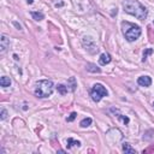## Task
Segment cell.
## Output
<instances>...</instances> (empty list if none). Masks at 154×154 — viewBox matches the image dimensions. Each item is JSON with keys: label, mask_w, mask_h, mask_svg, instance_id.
<instances>
[{"label": "cell", "mask_w": 154, "mask_h": 154, "mask_svg": "<svg viewBox=\"0 0 154 154\" xmlns=\"http://www.w3.org/2000/svg\"><path fill=\"white\" fill-rule=\"evenodd\" d=\"M57 90H58L61 95H64L67 93V87H65V85H63V84H59L58 87H57Z\"/></svg>", "instance_id": "obj_12"}, {"label": "cell", "mask_w": 154, "mask_h": 154, "mask_svg": "<svg viewBox=\"0 0 154 154\" xmlns=\"http://www.w3.org/2000/svg\"><path fill=\"white\" fill-rule=\"evenodd\" d=\"M31 16H33V18L36 19V21H41V19L45 18L43 13H41V12H31Z\"/></svg>", "instance_id": "obj_11"}, {"label": "cell", "mask_w": 154, "mask_h": 154, "mask_svg": "<svg viewBox=\"0 0 154 154\" xmlns=\"http://www.w3.org/2000/svg\"><path fill=\"white\" fill-rule=\"evenodd\" d=\"M123 152L128 153V154H134L135 153V149H134V148H131V146L129 143H124L123 145Z\"/></svg>", "instance_id": "obj_10"}, {"label": "cell", "mask_w": 154, "mask_h": 154, "mask_svg": "<svg viewBox=\"0 0 154 154\" xmlns=\"http://www.w3.org/2000/svg\"><path fill=\"white\" fill-rule=\"evenodd\" d=\"M137 83L140 85H142V87H149V85L152 84V79H151L149 76H141L137 79Z\"/></svg>", "instance_id": "obj_5"}, {"label": "cell", "mask_w": 154, "mask_h": 154, "mask_svg": "<svg viewBox=\"0 0 154 154\" xmlns=\"http://www.w3.org/2000/svg\"><path fill=\"white\" fill-rule=\"evenodd\" d=\"M53 93V82L49 79H42L35 84V94L39 98H48Z\"/></svg>", "instance_id": "obj_3"}, {"label": "cell", "mask_w": 154, "mask_h": 154, "mask_svg": "<svg viewBox=\"0 0 154 154\" xmlns=\"http://www.w3.org/2000/svg\"><path fill=\"white\" fill-rule=\"evenodd\" d=\"M90 94H92V99H93L95 102H99L102 98H104V96L107 95V90H106V88H105L102 84L96 83V84L93 85Z\"/></svg>", "instance_id": "obj_4"}, {"label": "cell", "mask_w": 154, "mask_h": 154, "mask_svg": "<svg viewBox=\"0 0 154 154\" xmlns=\"http://www.w3.org/2000/svg\"><path fill=\"white\" fill-rule=\"evenodd\" d=\"M76 116H77V113H75V112H72V113H71V115H70V117H69V118H67V119H66V121H67V122H72V121H73V119H75V118H76Z\"/></svg>", "instance_id": "obj_15"}, {"label": "cell", "mask_w": 154, "mask_h": 154, "mask_svg": "<svg viewBox=\"0 0 154 154\" xmlns=\"http://www.w3.org/2000/svg\"><path fill=\"white\" fill-rule=\"evenodd\" d=\"M87 70H88V71H92V72H100L99 67H96V66L93 65V64H88V65H87Z\"/></svg>", "instance_id": "obj_14"}, {"label": "cell", "mask_w": 154, "mask_h": 154, "mask_svg": "<svg viewBox=\"0 0 154 154\" xmlns=\"http://www.w3.org/2000/svg\"><path fill=\"white\" fill-rule=\"evenodd\" d=\"M123 7L125 12L135 16L139 19H145L147 17V9L137 0H124Z\"/></svg>", "instance_id": "obj_1"}, {"label": "cell", "mask_w": 154, "mask_h": 154, "mask_svg": "<svg viewBox=\"0 0 154 154\" xmlns=\"http://www.w3.org/2000/svg\"><path fill=\"white\" fill-rule=\"evenodd\" d=\"M9 46H10V40L5 35H1V37H0V51L5 52Z\"/></svg>", "instance_id": "obj_6"}, {"label": "cell", "mask_w": 154, "mask_h": 154, "mask_svg": "<svg viewBox=\"0 0 154 154\" xmlns=\"http://www.w3.org/2000/svg\"><path fill=\"white\" fill-rule=\"evenodd\" d=\"M152 52H153V51H152V49H147V51H146V52L143 53V61H145V60L147 59V55H148V54H151Z\"/></svg>", "instance_id": "obj_16"}, {"label": "cell", "mask_w": 154, "mask_h": 154, "mask_svg": "<svg viewBox=\"0 0 154 154\" xmlns=\"http://www.w3.org/2000/svg\"><path fill=\"white\" fill-rule=\"evenodd\" d=\"M27 1H28V4H33L34 0H27Z\"/></svg>", "instance_id": "obj_18"}, {"label": "cell", "mask_w": 154, "mask_h": 154, "mask_svg": "<svg viewBox=\"0 0 154 154\" xmlns=\"http://www.w3.org/2000/svg\"><path fill=\"white\" fill-rule=\"evenodd\" d=\"M0 84H1V87H10V84H11V79L6 76H4L0 78Z\"/></svg>", "instance_id": "obj_8"}, {"label": "cell", "mask_w": 154, "mask_h": 154, "mask_svg": "<svg viewBox=\"0 0 154 154\" xmlns=\"http://www.w3.org/2000/svg\"><path fill=\"white\" fill-rule=\"evenodd\" d=\"M100 64L101 65H106V64H108V63L111 61V55L108 54V53H104V54H101V57H100Z\"/></svg>", "instance_id": "obj_7"}, {"label": "cell", "mask_w": 154, "mask_h": 154, "mask_svg": "<svg viewBox=\"0 0 154 154\" xmlns=\"http://www.w3.org/2000/svg\"><path fill=\"white\" fill-rule=\"evenodd\" d=\"M6 117H7V112L5 111V110H3L1 111V119L4 121V119H6Z\"/></svg>", "instance_id": "obj_17"}, {"label": "cell", "mask_w": 154, "mask_h": 154, "mask_svg": "<svg viewBox=\"0 0 154 154\" xmlns=\"http://www.w3.org/2000/svg\"><path fill=\"white\" fill-rule=\"evenodd\" d=\"M66 142H67V148H71V147H73V146H77V147L81 146V142L73 140V139H67Z\"/></svg>", "instance_id": "obj_9"}, {"label": "cell", "mask_w": 154, "mask_h": 154, "mask_svg": "<svg viewBox=\"0 0 154 154\" xmlns=\"http://www.w3.org/2000/svg\"><path fill=\"white\" fill-rule=\"evenodd\" d=\"M90 124H92V118H85L81 122V127L82 128H87V127H89Z\"/></svg>", "instance_id": "obj_13"}, {"label": "cell", "mask_w": 154, "mask_h": 154, "mask_svg": "<svg viewBox=\"0 0 154 154\" xmlns=\"http://www.w3.org/2000/svg\"><path fill=\"white\" fill-rule=\"evenodd\" d=\"M153 105H154V102H153Z\"/></svg>", "instance_id": "obj_19"}, {"label": "cell", "mask_w": 154, "mask_h": 154, "mask_svg": "<svg viewBox=\"0 0 154 154\" xmlns=\"http://www.w3.org/2000/svg\"><path fill=\"white\" fill-rule=\"evenodd\" d=\"M122 28H123V34L125 39L128 41H135L137 40L141 35V28L139 25H135L133 23H129V22H123L122 23Z\"/></svg>", "instance_id": "obj_2"}]
</instances>
